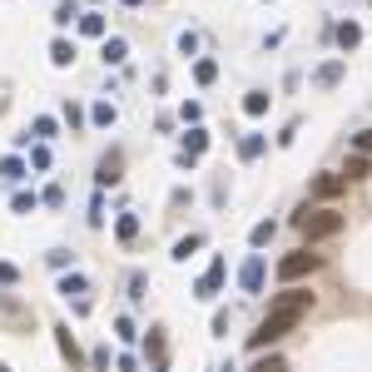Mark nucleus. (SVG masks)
I'll list each match as a JSON object with an SVG mask.
<instances>
[{
  "label": "nucleus",
  "instance_id": "423d86ee",
  "mask_svg": "<svg viewBox=\"0 0 372 372\" xmlns=\"http://www.w3.org/2000/svg\"><path fill=\"white\" fill-rule=\"evenodd\" d=\"M119 169H124V154H119V149H110L105 159H99V174H95V184H99V189H110V184H119V179H124Z\"/></svg>",
  "mask_w": 372,
  "mask_h": 372
},
{
  "label": "nucleus",
  "instance_id": "2f4dec72",
  "mask_svg": "<svg viewBox=\"0 0 372 372\" xmlns=\"http://www.w3.org/2000/svg\"><path fill=\"white\" fill-rule=\"evenodd\" d=\"M40 199H45V203H50V209H60V203H65V189H60V184H50V189H45V194H40Z\"/></svg>",
  "mask_w": 372,
  "mask_h": 372
},
{
  "label": "nucleus",
  "instance_id": "473e14b6",
  "mask_svg": "<svg viewBox=\"0 0 372 372\" xmlns=\"http://www.w3.org/2000/svg\"><path fill=\"white\" fill-rule=\"evenodd\" d=\"M129 298H134V303L144 298V273H139V268H134V273H129Z\"/></svg>",
  "mask_w": 372,
  "mask_h": 372
},
{
  "label": "nucleus",
  "instance_id": "b1692460",
  "mask_svg": "<svg viewBox=\"0 0 372 372\" xmlns=\"http://www.w3.org/2000/svg\"><path fill=\"white\" fill-rule=\"evenodd\" d=\"M238 154H243V159H258V154H263V134H248V139L238 144Z\"/></svg>",
  "mask_w": 372,
  "mask_h": 372
},
{
  "label": "nucleus",
  "instance_id": "1a4fd4ad",
  "mask_svg": "<svg viewBox=\"0 0 372 372\" xmlns=\"http://www.w3.org/2000/svg\"><path fill=\"white\" fill-rule=\"evenodd\" d=\"M60 293H65V298H75V308H79V313L90 308V298H85V293H90V283L79 278V273H75V278H60Z\"/></svg>",
  "mask_w": 372,
  "mask_h": 372
},
{
  "label": "nucleus",
  "instance_id": "f03ea898",
  "mask_svg": "<svg viewBox=\"0 0 372 372\" xmlns=\"http://www.w3.org/2000/svg\"><path fill=\"white\" fill-rule=\"evenodd\" d=\"M293 223H298V234H303L308 243H323V238H338L347 219L333 209V203H323V209H298Z\"/></svg>",
  "mask_w": 372,
  "mask_h": 372
},
{
  "label": "nucleus",
  "instance_id": "c756f323",
  "mask_svg": "<svg viewBox=\"0 0 372 372\" xmlns=\"http://www.w3.org/2000/svg\"><path fill=\"white\" fill-rule=\"evenodd\" d=\"M65 124H70V129H85V110H79V105H65Z\"/></svg>",
  "mask_w": 372,
  "mask_h": 372
},
{
  "label": "nucleus",
  "instance_id": "cd10ccee",
  "mask_svg": "<svg viewBox=\"0 0 372 372\" xmlns=\"http://www.w3.org/2000/svg\"><path fill=\"white\" fill-rule=\"evenodd\" d=\"M10 203H15V214H35V203H40V199H35V194H25V189H20V194H15Z\"/></svg>",
  "mask_w": 372,
  "mask_h": 372
},
{
  "label": "nucleus",
  "instance_id": "412c9836",
  "mask_svg": "<svg viewBox=\"0 0 372 372\" xmlns=\"http://www.w3.org/2000/svg\"><path fill=\"white\" fill-rule=\"evenodd\" d=\"M199 243H203V234H189V238H179V243H174V258H179V263H189V253H194Z\"/></svg>",
  "mask_w": 372,
  "mask_h": 372
},
{
  "label": "nucleus",
  "instance_id": "9b49d317",
  "mask_svg": "<svg viewBox=\"0 0 372 372\" xmlns=\"http://www.w3.org/2000/svg\"><path fill=\"white\" fill-rule=\"evenodd\" d=\"M144 358L154 362V372H164V327H149V343H144Z\"/></svg>",
  "mask_w": 372,
  "mask_h": 372
},
{
  "label": "nucleus",
  "instance_id": "a211bd4d",
  "mask_svg": "<svg viewBox=\"0 0 372 372\" xmlns=\"http://www.w3.org/2000/svg\"><path fill=\"white\" fill-rule=\"evenodd\" d=\"M243 114H253V119H258V114H268V95H263V90H248V99H243Z\"/></svg>",
  "mask_w": 372,
  "mask_h": 372
},
{
  "label": "nucleus",
  "instance_id": "58836bf2",
  "mask_svg": "<svg viewBox=\"0 0 372 372\" xmlns=\"http://www.w3.org/2000/svg\"><path fill=\"white\" fill-rule=\"evenodd\" d=\"M0 372H10V367H5V362H0Z\"/></svg>",
  "mask_w": 372,
  "mask_h": 372
},
{
  "label": "nucleus",
  "instance_id": "f3484780",
  "mask_svg": "<svg viewBox=\"0 0 372 372\" xmlns=\"http://www.w3.org/2000/svg\"><path fill=\"white\" fill-rule=\"evenodd\" d=\"M273 234H278V223H273V219H263V223H253V234H248V243H253V248H263V243L273 238Z\"/></svg>",
  "mask_w": 372,
  "mask_h": 372
},
{
  "label": "nucleus",
  "instance_id": "2eb2a0df",
  "mask_svg": "<svg viewBox=\"0 0 372 372\" xmlns=\"http://www.w3.org/2000/svg\"><path fill=\"white\" fill-rule=\"evenodd\" d=\"M124 50H129V45H124V35H110L105 40V65H124Z\"/></svg>",
  "mask_w": 372,
  "mask_h": 372
},
{
  "label": "nucleus",
  "instance_id": "c85d7f7f",
  "mask_svg": "<svg viewBox=\"0 0 372 372\" xmlns=\"http://www.w3.org/2000/svg\"><path fill=\"white\" fill-rule=\"evenodd\" d=\"M90 124H114V105H95L90 110Z\"/></svg>",
  "mask_w": 372,
  "mask_h": 372
},
{
  "label": "nucleus",
  "instance_id": "dca6fc26",
  "mask_svg": "<svg viewBox=\"0 0 372 372\" xmlns=\"http://www.w3.org/2000/svg\"><path fill=\"white\" fill-rule=\"evenodd\" d=\"M114 234H119V243H134V234H139V219H134V214H119Z\"/></svg>",
  "mask_w": 372,
  "mask_h": 372
},
{
  "label": "nucleus",
  "instance_id": "ddd939ff",
  "mask_svg": "<svg viewBox=\"0 0 372 372\" xmlns=\"http://www.w3.org/2000/svg\"><path fill=\"white\" fill-rule=\"evenodd\" d=\"M50 65H60V70L75 65V40H65V35L55 40V45H50Z\"/></svg>",
  "mask_w": 372,
  "mask_h": 372
},
{
  "label": "nucleus",
  "instance_id": "72a5a7b5",
  "mask_svg": "<svg viewBox=\"0 0 372 372\" xmlns=\"http://www.w3.org/2000/svg\"><path fill=\"white\" fill-rule=\"evenodd\" d=\"M90 367H95V372L110 367V353H105V347H95V353H90Z\"/></svg>",
  "mask_w": 372,
  "mask_h": 372
},
{
  "label": "nucleus",
  "instance_id": "7c9ffc66",
  "mask_svg": "<svg viewBox=\"0 0 372 372\" xmlns=\"http://www.w3.org/2000/svg\"><path fill=\"white\" fill-rule=\"evenodd\" d=\"M114 333H119V343H134V323L129 318H114Z\"/></svg>",
  "mask_w": 372,
  "mask_h": 372
},
{
  "label": "nucleus",
  "instance_id": "a878e982",
  "mask_svg": "<svg viewBox=\"0 0 372 372\" xmlns=\"http://www.w3.org/2000/svg\"><path fill=\"white\" fill-rule=\"evenodd\" d=\"M0 174H5V179H25V164L10 154V159H0Z\"/></svg>",
  "mask_w": 372,
  "mask_h": 372
},
{
  "label": "nucleus",
  "instance_id": "0eeeda50",
  "mask_svg": "<svg viewBox=\"0 0 372 372\" xmlns=\"http://www.w3.org/2000/svg\"><path fill=\"white\" fill-rule=\"evenodd\" d=\"M238 283H243V293H258V288H263V253H248Z\"/></svg>",
  "mask_w": 372,
  "mask_h": 372
},
{
  "label": "nucleus",
  "instance_id": "5701e85b",
  "mask_svg": "<svg viewBox=\"0 0 372 372\" xmlns=\"http://www.w3.org/2000/svg\"><path fill=\"white\" fill-rule=\"evenodd\" d=\"M194 79H199V85H214V79H219V65H214V60H199V65H194Z\"/></svg>",
  "mask_w": 372,
  "mask_h": 372
},
{
  "label": "nucleus",
  "instance_id": "20e7f679",
  "mask_svg": "<svg viewBox=\"0 0 372 372\" xmlns=\"http://www.w3.org/2000/svg\"><path fill=\"white\" fill-rule=\"evenodd\" d=\"M308 194H313L318 203H333V199L347 194V174H318L313 184H308Z\"/></svg>",
  "mask_w": 372,
  "mask_h": 372
},
{
  "label": "nucleus",
  "instance_id": "6ab92c4d",
  "mask_svg": "<svg viewBox=\"0 0 372 372\" xmlns=\"http://www.w3.org/2000/svg\"><path fill=\"white\" fill-rule=\"evenodd\" d=\"M248 372H288V362H283L278 353H263V358H258L253 367H248Z\"/></svg>",
  "mask_w": 372,
  "mask_h": 372
},
{
  "label": "nucleus",
  "instance_id": "f704fd0d",
  "mask_svg": "<svg viewBox=\"0 0 372 372\" xmlns=\"http://www.w3.org/2000/svg\"><path fill=\"white\" fill-rule=\"evenodd\" d=\"M353 144H358V154H372V129H362V134H358Z\"/></svg>",
  "mask_w": 372,
  "mask_h": 372
},
{
  "label": "nucleus",
  "instance_id": "f8f14e48",
  "mask_svg": "<svg viewBox=\"0 0 372 372\" xmlns=\"http://www.w3.org/2000/svg\"><path fill=\"white\" fill-rule=\"evenodd\" d=\"M333 35H338V45H343V50H358V45H362V25H358V20H343Z\"/></svg>",
  "mask_w": 372,
  "mask_h": 372
},
{
  "label": "nucleus",
  "instance_id": "4c0bfd02",
  "mask_svg": "<svg viewBox=\"0 0 372 372\" xmlns=\"http://www.w3.org/2000/svg\"><path fill=\"white\" fill-rule=\"evenodd\" d=\"M124 5H129V10H134V5H144V0H124Z\"/></svg>",
  "mask_w": 372,
  "mask_h": 372
},
{
  "label": "nucleus",
  "instance_id": "f257e3e1",
  "mask_svg": "<svg viewBox=\"0 0 372 372\" xmlns=\"http://www.w3.org/2000/svg\"><path fill=\"white\" fill-rule=\"evenodd\" d=\"M308 313H313V293H308V288H288V293H278L273 303H268L263 323L248 333V347H253V353H268V347L283 343Z\"/></svg>",
  "mask_w": 372,
  "mask_h": 372
},
{
  "label": "nucleus",
  "instance_id": "9d476101",
  "mask_svg": "<svg viewBox=\"0 0 372 372\" xmlns=\"http://www.w3.org/2000/svg\"><path fill=\"white\" fill-rule=\"evenodd\" d=\"M203 149H209V134H203V129H189V134H184V154H179V164H194Z\"/></svg>",
  "mask_w": 372,
  "mask_h": 372
},
{
  "label": "nucleus",
  "instance_id": "39448f33",
  "mask_svg": "<svg viewBox=\"0 0 372 372\" xmlns=\"http://www.w3.org/2000/svg\"><path fill=\"white\" fill-rule=\"evenodd\" d=\"M55 343H60V358L70 362V372H85V353H79V343L70 333V323H55Z\"/></svg>",
  "mask_w": 372,
  "mask_h": 372
},
{
  "label": "nucleus",
  "instance_id": "c9c22d12",
  "mask_svg": "<svg viewBox=\"0 0 372 372\" xmlns=\"http://www.w3.org/2000/svg\"><path fill=\"white\" fill-rule=\"evenodd\" d=\"M20 273H15V263H0V283H15Z\"/></svg>",
  "mask_w": 372,
  "mask_h": 372
},
{
  "label": "nucleus",
  "instance_id": "4be33fe9",
  "mask_svg": "<svg viewBox=\"0 0 372 372\" xmlns=\"http://www.w3.org/2000/svg\"><path fill=\"white\" fill-rule=\"evenodd\" d=\"M70 20H79V5L75 0H60L55 5V25H70Z\"/></svg>",
  "mask_w": 372,
  "mask_h": 372
},
{
  "label": "nucleus",
  "instance_id": "7ed1b4c3",
  "mask_svg": "<svg viewBox=\"0 0 372 372\" xmlns=\"http://www.w3.org/2000/svg\"><path fill=\"white\" fill-rule=\"evenodd\" d=\"M318 268H323V253L293 248V253H283V258H278V278H283V283H298V278H308V273H318Z\"/></svg>",
  "mask_w": 372,
  "mask_h": 372
},
{
  "label": "nucleus",
  "instance_id": "4468645a",
  "mask_svg": "<svg viewBox=\"0 0 372 372\" xmlns=\"http://www.w3.org/2000/svg\"><path fill=\"white\" fill-rule=\"evenodd\" d=\"M343 174H347V184H353V179H367V174H372V154H353V159L343 164Z\"/></svg>",
  "mask_w": 372,
  "mask_h": 372
},
{
  "label": "nucleus",
  "instance_id": "6e6552de",
  "mask_svg": "<svg viewBox=\"0 0 372 372\" xmlns=\"http://www.w3.org/2000/svg\"><path fill=\"white\" fill-rule=\"evenodd\" d=\"M219 288H223V258H214V263H209V273L199 278V288H194V293H199V298H214Z\"/></svg>",
  "mask_w": 372,
  "mask_h": 372
},
{
  "label": "nucleus",
  "instance_id": "bb28decb",
  "mask_svg": "<svg viewBox=\"0 0 372 372\" xmlns=\"http://www.w3.org/2000/svg\"><path fill=\"white\" fill-rule=\"evenodd\" d=\"M30 129H35V139H55V119H50V114H40Z\"/></svg>",
  "mask_w": 372,
  "mask_h": 372
},
{
  "label": "nucleus",
  "instance_id": "393cba45",
  "mask_svg": "<svg viewBox=\"0 0 372 372\" xmlns=\"http://www.w3.org/2000/svg\"><path fill=\"white\" fill-rule=\"evenodd\" d=\"M79 30H85V35H105V20L90 10V15H79Z\"/></svg>",
  "mask_w": 372,
  "mask_h": 372
},
{
  "label": "nucleus",
  "instance_id": "aec40b11",
  "mask_svg": "<svg viewBox=\"0 0 372 372\" xmlns=\"http://www.w3.org/2000/svg\"><path fill=\"white\" fill-rule=\"evenodd\" d=\"M338 79H343V60H333V65H323V70H318V85H323V90H333Z\"/></svg>",
  "mask_w": 372,
  "mask_h": 372
},
{
  "label": "nucleus",
  "instance_id": "e433bc0d",
  "mask_svg": "<svg viewBox=\"0 0 372 372\" xmlns=\"http://www.w3.org/2000/svg\"><path fill=\"white\" fill-rule=\"evenodd\" d=\"M219 372H238V367H234V362H223V367H219Z\"/></svg>",
  "mask_w": 372,
  "mask_h": 372
}]
</instances>
